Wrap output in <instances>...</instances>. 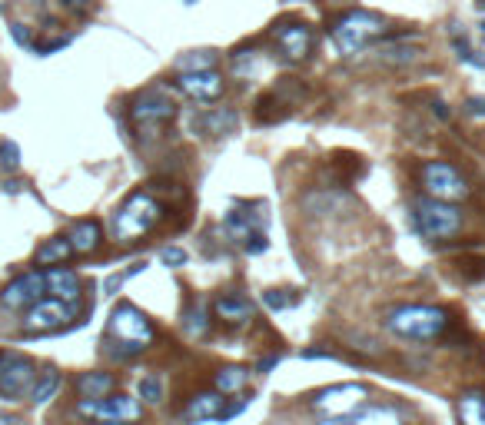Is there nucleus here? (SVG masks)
Returning <instances> with one entry per match:
<instances>
[{
    "instance_id": "obj_37",
    "label": "nucleus",
    "mask_w": 485,
    "mask_h": 425,
    "mask_svg": "<svg viewBox=\"0 0 485 425\" xmlns=\"http://www.w3.org/2000/svg\"><path fill=\"white\" fill-rule=\"evenodd\" d=\"M432 113H436L439 120H449V110H445V103H442V100H432Z\"/></svg>"
},
{
    "instance_id": "obj_22",
    "label": "nucleus",
    "mask_w": 485,
    "mask_h": 425,
    "mask_svg": "<svg viewBox=\"0 0 485 425\" xmlns=\"http://www.w3.org/2000/svg\"><path fill=\"white\" fill-rule=\"evenodd\" d=\"M113 389H117V379H113L110 372H83L77 379L80 399H103V395H110Z\"/></svg>"
},
{
    "instance_id": "obj_30",
    "label": "nucleus",
    "mask_w": 485,
    "mask_h": 425,
    "mask_svg": "<svg viewBox=\"0 0 485 425\" xmlns=\"http://www.w3.org/2000/svg\"><path fill=\"white\" fill-rule=\"evenodd\" d=\"M17 166H21V146L13 140H0V170L13 173Z\"/></svg>"
},
{
    "instance_id": "obj_18",
    "label": "nucleus",
    "mask_w": 485,
    "mask_h": 425,
    "mask_svg": "<svg viewBox=\"0 0 485 425\" xmlns=\"http://www.w3.org/2000/svg\"><path fill=\"white\" fill-rule=\"evenodd\" d=\"M220 412H223V395L216 392V389L197 392L187 402V409H183L187 422H206V419H220Z\"/></svg>"
},
{
    "instance_id": "obj_28",
    "label": "nucleus",
    "mask_w": 485,
    "mask_h": 425,
    "mask_svg": "<svg viewBox=\"0 0 485 425\" xmlns=\"http://www.w3.org/2000/svg\"><path fill=\"white\" fill-rule=\"evenodd\" d=\"M183 329H187L189 339H203L206 336V329H210V322H206V313H203V305H189L187 313H183Z\"/></svg>"
},
{
    "instance_id": "obj_33",
    "label": "nucleus",
    "mask_w": 485,
    "mask_h": 425,
    "mask_svg": "<svg viewBox=\"0 0 485 425\" xmlns=\"http://www.w3.org/2000/svg\"><path fill=\"white\" fill-rule=\"evenodd\" d=\"M266 246H269V240H266L263 233H253V236H246V240H242V250L250 252V256H259V252H266Z\"/></svg>"
},
{
    "instance_id": "obj_26",
    "label": "nucleus",
    "mask_w": 485,
    "mask_h": 425,
    "mask_svg": "<svg viewBox=\"0 0 485 425\" xmlns=\"http://www.w3.org/2000/svg\"><path fill=\"white\" fill-rule=\"evenodd\" d=\"M57 389H60V372L57 369H44L37 379H33V389H30V402H37V405H44V402H50L57 395Z\"/></svg>"
},
{
    "instance_id": "obj_27",
    "label": "nucleus",
    "mask_w": 485,
    "mask_h": 425,
    "mask_svg": "<svg viewBox=\"0 0 485 425\" xmlns=\"http://www.w3.org/2000/svg\"><path fill=\"white\" fill-rule=\"evenodd\" d=\"M180 74H189V70H216V54L213 50H193V54H183L177 60Z\"/></svg>"
},
{
    "instance_id": "obj_32",
    "label": "nucleus",
    "mask_w": 485,
    "mask_h": 425,
    "mask_svg": "<svg viewBox=\"0 0 485 425\" xmlns=\"http://www.w3.org/2000/svg\"><path fill=\"white\" fill-rule=\"evenodd\" d=\"M263 299L269 309H286V305H293V296H286V289H269Z\"/></svg>"
},
{
    "instance_id": "obj_4",
    "label": "nucleus",
    "mask_w": 485,
    "mask_h": 425,
    "mask_svg": "<svg viewBox=\"0 0 485 425\" xmlns=\"http://www.w3.org/2000/svg\"><path fill=\"white\" fill-rule=\"evenodd\" d=\"M412 219L426 240H452L462 233V209L455 203H442L432 197L412 199Z\"/></svg>"
},
{
    "instance_id": "obj_15",
    "label": "nucleus",
    "mask_w": 485,
    "mask_h": 425,
    "mask_svg": "<svg viewBox=\"0 0 485 425\" xmlns=\"http://www.w3.org/2000/svg\"><path fill=\"white\" fill-rule=\"evenodd\" d=\"M320 425H402V415L392 405H363L356 412L322 419Z\"/></svg>"
},
{
    "instance_id": "obj_19",
    "label": "nucleus",
    "mask_w": 485,
    "mask_h": 425,
    "mask_svg": "<svg viewBox=\"0 0 485 425\" xmlns=\"http://www.w3.org/2000/svg\"><path fill=\"white\" fill-rule=\"evenodd\" d=\"M259 223H263V219L253 216L250 209H230L226 219H223V233H226L233 243H242L246 236L259 233Z\"/></svg>"
},
{
    "instance_id": "obj_6",
    "label": "nucleus",
    "mask_w": 485,
    "mask_h": 425,
    "mask_svg": "<svg viewBox=\"0 0 485 425\" xmlns=\"http://www.w3.org/2000/svg\"><path fill=\"white\" fill-rule=\"evenodd\" d=\"M419 183L426 190V197L442 199V203H459L465 199L472 190H469V180H465L452 163H442V160H432L419 170Z\"/></svg>"
},
{
    "instance_id": "obj_29",
    "label": "nucleus",
    "mask_w": 485,
    "mask_h": 425,
    "mask_svg": "<svg viewBox=\"0 0 485 425\" xmlns=\"http://www.w3.org/2000/svg\"><path fill=\"white\" fill-rule=\"evenodd\" d=\"M379 60L382 64H412V60H419V50L416 47H379Z\"/></svg>"
},
{
    "instance_id": "obj_14",
    "label": "nucleus",
    "mask_w": 485,
    "mask_h": 425,
    "mask_svg": "<svg viewBox=\"0 0 485 425\" xmlns=\"http://www.w3.org/2000/svg\"><path fill=\"white\" fill-rule=\"evenodd\" d=\"M177 87L197 103H213L223 97V76L216 70H189L177 76Z\"/></svg>"
},
{
    "instance_id": "obj_12",
    "label": "nucleus",
    "mask_w": 485,
    "mask_h": 425,
    "mask_svg": "<svg viewBox=\"0 0 485 425\" xmlns=\"http://www.w3.org/2000/svg\"><path fill=\"white\" fill-rule=\"evenodd\" d=\"M77 313V305L70 303H60L54 296H44V299H37V303L23 313V332H57V329H64L70 319Z\"/></svg>"
},
{
    "instance_id": "obj_17",
    "label": "nucleus",
    "mask_w": 485,
    "mask_h": 425,
    "mask_svg": "<svg viewBox=\"0 0 485 425\" xmlns=\"http://www.w3.org/2000/svg\"><path fill=\"white\" fill-rule=\"evenodd\" d=\"M213 313L220 322L226 326H246V322H253L256 316V305L246 299V296H220L216 303H213Z\"/></svg>"
},
{
    "instance_id": "obj_38",
    "label": "nucleus",
    "mask_w": 485,
    "mask_h": 425,
    "mask_svg": "<svg viewBox=\"0 0 485 425\" xmlns=\"http://www.w3.org/2000/svg\"><path fill=\"white\" fill-rule=\"evenodd\" d=\"M0 425H27L21 415H11V412H0Z\"/></svg>"
},
{
    "instance_id": "obj_9",
    "label": "nucleus",
    "mask_w": 485,
    "mask_h": 425,
    "mask_svg": "<svg viewBox=\"0 0 485 425\" xmlns=\"http://www.w3.org/2000/svg\"><path fill=\"white\" fill-rule=\"evenodd\" d=\"M366 399H369V389L366 385H356V382H346V385H329V389H322L309 399V409L312 412L326 415H346V412H356V409H363Z\"/></svg>"
},
{
    "instance_id": "obj_24",
    "label": "nucleus",
    "mask_w": 485,
    "mask_h": 425,
    "mask_svg": "<svg viewBox=\"0 0 485 425\" xmlns=\"http://www.w3.org/2000/svg\"><path fill=\"white\" fill-rule=\"evenodd\" d=\"M246 379H250V369H246V366H223V369H216V375H213V389L220 395H233L246 385Z\"/></svg>"
},
{
    "instance_id": "obj_13",
    "label": "nucleus",
    "mask_w": 485,
    "mask_h": 425,
    "mask_svg": "<svg viewBox=\"0 0 485 425\" xmlns=\"http://www.w3.org/2000/svg\"><path fill=\"white\" fill-rule=\"evenodd\" d=\"M47 296V283H44V273H23L17 276L13 283H7L0 289V305L4 309H30L37 299Z\"/></svg>"
},
{
    "instance_id": "obj_16",
    "label": "nucleus",
    "mask_w": 485,
    "mask_h": 425,
    "mask_svg": "<svg viewBox=\"0 0 485 425\" xmlns=\"http://www.w3.org/2000/svg\"><path fill=\"white\" fill-rule=\"evenodd\" d=\"M44 283H47V293L60 299V303H70L77 305L80 303V279L74 269H64V266H54L44 273Z\"/></svg>"
},
{
    "instance_id": "obj_35",
    "label": "nucleus",
    "mask_w": 485,
    "mask_h": 425,
    "mask_svg": "<svg viewBox=\"0 0 485 425\" xmlns=\"http://www.w3.org/2000/svg\"><path fill=\"white\" fill-rule=\"evenodd\" d=\"M11 33H13V40L21 47H30L33 44V37H30V30L23 27V23H11Z\"/></svg>"
},
{
    "instance_id": "obj_25",
    "label": "nucleus",
    "mask_w": 485,
    "mask_h": 425,
    "mask_svg": "<svg viewBox=\"0 0 485 425\" xmlns=\"http://www.w3.org/2000/svg\"><path fill=\"white\" fill-rule=\"evenodd\" d=\"M74 256V246L66 236H54V240H47L40 250H37V266H60Z\"/></svg>"
},
{
    "instance_id": "obj_7",
    "label": "nucleus",
    "mask_w": 485,
    "mask_h": 425,
    "mask_svg": "<svg viewBox=\"0 0 485 425\" xmlns=\"http://www.w3.org/2000/svg\"><path fill=\"white\" fill-rule=\"evenodd\" d=\"M107 336H110L113 342H130L136 349H146V346L156 339V329H153V322L146 319V313H140V309L130 305V303H120L110 313Z\"/></svg>"
},
{
    "instance_id": "obj_1",
    "label": "nucleus",
    "mask_w": 485,
    "mask_h": 425,
    "mask_svg": "<svg viewBox=\"0 0 485 425\" xmlns=\"http://www.w3.org/2000/svg\"><path fill=\"white\" fill-rule=\"evenodd\" d=\"M386 329L396 332L399 339H412V342H432L449 329V313L439 305H396L386 313Z\"/></svg>"
},
{
    "instance_id": "obj_8",
    "label": "nucleus",
    "mask_w": 485,
    "mask_h": 425,
    "mask_svg": "<svg viewBox=\"0 0 485 425\" xmlns=\"http://www.w3.org/2000/svg\"><path fill=\"white\" fill-rule=\"evenodd\" d=\"M77 415L90 419V422H123L130 425L144 415V405L136 402L133 395H103V399H80L77 402Z\"/></svg>"
},
{
    "instance_id": "obj_34",
    "label": "nucleus",
    "mask_w": 485,
    "mask_h": 425,
    "mask_svg": "<svg viewBox=\"0 0 485 425\" xmlns=\"http://www.w3.org/2000/svg\"><path fill=\"white\" fill-rule=\"evenodd\" d=\"M160 260H163L166 266H183V262H187V252L180 250V246H166V250L160 252Z\"/></svg>"
},
{
    "instance_id": "obj_40",
    "label": "nucleus",
    "mask_w": 485,
    "mask_h": 425,
    "mask_svg": "<svg viewBox=\"0 0 485 425\" xmlns=\"http://www.w3.org/2000/svg\"><path fill=\"white\" fill-rule=\"evenodd\" d=\"M479 11H485V0H479Z\"/></svg>"
},
{
    "instance_id": "obj_2",
    "label": "nucleus",
    "mask_w": 485,
    "mask_h": 425,
    "mask_svg": "<svg viewBox=\"0 0 485 425\" xmlns=\"http://www.w3.org/2000/svg\"><path fill=\"white\" fill-rule=\"evenodd\" d=\"M163 216L160 199L150 193H133L117 213H113V240L117 243H136L146 233H153V226Z\"/></svg>"
},
{
    "instance_id": "obj_39",
    "label": "nucleus",
    "mask_w": 485,
    "mask_h": 425,
    "mask_svg": "<svg viewBox=\"0 0 485 425\" xmlns=\"http://www.w3.org/2000/svg\"><path fill=\"white\" fill-rule=\"evenodd\" d=\"M276 362H279V356H269V359H263V362H259V372H269Z\"/></svg>"
},
{
    "instance_id": "obj_10",
    "label": "nucleus",
    "mask_w": 485,
    "mask_h": 425,
    "mask_svg": "<svg viewBox=\"0 0 485 425\" xmlns=\"http://www.w3.org/2000/svg\"><path fill=\"white\" fill-rule=\"evenodd\" d=\"M33 362L13 349H0V395L4 399H23L33 389Z\"/></svg>"
},
{
    "instance_id": "obj_23",
    "label": "nucleus",
    "mask_w": 485,
    "mask_h": 425,
    "mask_svg": "<svg viewBox=\"0 0 485 425\" xmlns=\"http://www.w3.org/2000/svg\"><path fill=\"white\" fill-rule=\"evenodd\" d=\"M459 419L462 425H485V392L482 389H469L459 395Z\"/></svg>"
},
{
    "instance_id": "obj_36",
    "label": "nucleus",
    "mask_w": 485,
    "mask_h": 425,
    "mask_svg": "<svg viewBox=\"0 0 485 425\" xmlns=\"http://www.w3.org/2000/svg\"><path fill=\"white\" fill-rule=\"evenodd\" d=\"M465 110H469L472 117H485V97H472L465 103Z\"/></svg>"
},
{
    "instance_id": "obj_20",
    "label": "nucleus",
    "mask_w": 485,
    "mask_h": 425,
    "mask_svg": "<svg viewBox=\"0 0 485 425\" xmlns=\"http://www.w3.org/2000/svg\"><path fill=\"white\" fill-rule=\"evenodd\" d=\"M193 127L199 133H210V136H223V133L236 130V113L233 110H210V113H193Z\"/></svg>"
},
{
    "instance_id": "obj_31",
    "label": "nucleus",
    "mask_w": 485,
    "mask_h": 425,
    "mask_svg": "<svg viewBox=\"0 0 485 425\" xmlns=\"http://www.w3.org/2000/svg\"><path fill=\"white\" fill-rule=\"evenodd\" d=\"M140 399L150 405H160L163 402V382L156 379V375H146V379H140Z\"/></svg>"
},
{
    "instance_id": "obj_3",
    "label": "nucleus",
    "mask_w": 485,
    "mask_h": 425,
    "mask_svg": "<svg viewBox=\"0 0 485 425\" xmlns=\"http://www.w3.org/2000/svg\"><path fill=\"white\" fill-rule=\"evenodd\" d=\"M386 33V21L373 11H349L332 23V44L342 57H353Z\"/></svg>"
},
{
    "instance_id": "obj_5",
    "label": "nucleus",
    "mask_w": 485,
    "mask_h": 425,
    "mask_svg": "<svg viewBox=\"0 0 485 425\" xmlns=\"http://www.w3.org/2000/svg\"><path fill=\"white\" fill-rule=\"evenodd\" d=\"M173 117H177V103L166 87H146L130 103V120L140 136H156Z\"/></svg>"
},
{
    "instance_id": "obj_11",
    "label": "nucleus",
    "mask_w": 485,
    "mask_h": 425,
    "mask_svg": "<svg viewBox=\"0 0 485 425\" xmlns=\"http://www.w3.org/2000/svg\"><path fill=\"white\" fill-rule=\"evenodd\" d=\"M273 40L279 47V54L293 60V64H303L309 54H312V44H316V33L306 21H296V17H286L273 27Z\"/></svg>"
},
{
    "instance_id": "obj_21",
    "label": "nucleus",
    "mask_w": 485,
    "mask_h": 425,
    "mask_svg": "<svg viewBox=\"0 0 485 425\" xmlns=\"http://www.w3.org/2000/svg\"><path fill=\"white\" fill-rule=\"evenodd\" d=\"M66 240H70V246H74L77 256H90V252L100 246V223L97 219H80V223H74Z\"/></svg>"
}]
</instances>
